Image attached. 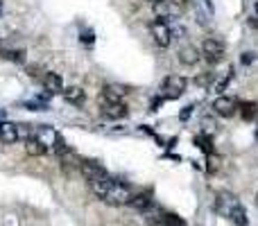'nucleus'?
Here are the masks:
<instances>
[{"instance_id": "nucleus-21", "label": "nucleus", "mask_w": 258, "mask_h": 226, "mask_svg": "<svg viewBox=\"0 0 258 226\" xmlns=\"http://www.w3.org/2000/svg\"><path fill=\"white\" fill-rule=\"evenodd\" d=\"M202 131H204V136H213L215 131H217V124H215V120L211 118V115H204V118H202Z\"/></svg>"}, {"instance_id": "nucleus-32", "label": "nucleus", "mask_w": 258, "mask_h": 226, "mask_svg": "<svg viewBox=\"0 0 258 226\" xmlns=\"http://www.w3.org/2000/svg\"><path fill=\"white\" fill-rule=\"evenodd\" d=\"M256 18H258V2H256Z\"/></svg>"}, {"instance_id": "nucleus-15", "label": "nucleus", "mask_w": 258, "mask_h": 226, "mask_svg": "<svg viewBox=\"0 0 258 226\" xmlns=\"http://www.w3.org/2000/svg\"><path fill=\"white\" fill-rule=\"evenodd\" d=\"M199 59H202V54H199V50L195 48V45H183V48L179 50V61H181L183 66H195Z\"/></svg>"}, {"instance_id": "nucleus-17", "label": "nucleus", "mask_w": 258, "mask_h": 226, "mask_svg": "<svg viewBox=\"0 0 258 226\" xmlns=\"http://www.w3.org/2000/svg\"><path fill=\"white\" fill-rule=\"evenodd\" d=\"M23 147H25V151L30 154V156H43V154L48 151V147L43 145V143H39L37 138H32V136H27Z\"/></svg>"}, {"instance_id": "nucleus-19", "label": "nucleus", "mask_w": 258, "mask_h": 226, "mask_svg": "<svg viewBox=\"0 0 258 226\" xmlns=\"http://www.w3.org/2000/svg\"><path fill=\"white\" fill-rule=\"evenodd\" d=\"M229 222H231L233 226H247L249 220H247V210H245V206H242V204L238 206L231 215H229Z\"/></svg>"}, {"instance_id": "nucleus-28", "label": "nucleus", "mask_w": 258, "mask_h": 226, "mask_svg": "<svg viewBox=\"0 0 258 226\" xmlns=\"http://www.w3.org/2000/svg\"><path fill=\"white\" fill-rule=\"evenodd\" d=\"M254 59H256V54H254V52H242V57H240V61H242L245 66H249Z\"/></svg>"}, {"instance_id": "nucleus-14", "label": "nucleus", "mask_w": 258, "mask_h": 226, "mask_svg": "<svg viewBox=\"0 0 258 226\" xmlns=\"http://www.w3.org/2000/svg\"><path fill=\"white\" fill-rule=\"evenodd\" d=\"M127 107L125 102H118V104H102V115L109 120H123L127 118Z\"/></svg>"}, {"instance_id": "nucleus-1", "label": "nucleus", "mask_w": 258, "mask_h": 226, "mask_svg": "<svg viewBox=\"0 0 258 226\" xmlns=\"http://www.w3.org/2000/svg\"><path fill=\"white\" fill-rule=\"evenodd\" d=\"M91 190L97 199L109 204V206H129V201H131V197H134V192H131V188H129L127 183L113 179L111 174L93 181Z\"/></svg>"}, {"instance_id": "nucleus-16", "label": "nucleus", "mask_w": 258, "mask_h": 226, "mask_svg": "<svg viewBox=\"0 0 258 226\" xmlns=\"http://www.w3.org/2000/svg\"><path fill=\"white\" fill-rule=\"evenodd\" d=\"M64 100L70 104H75V107H82L86 100V93L80 86H68V88H64Z\"/></svg>"}, {"instance_id": "nucleus-3", "label": "nucleus", "mask_w": 258, "mask_h": 226, "mask_svg": "<svg viewBox=\"0 0 258 226\" xmlns=\"http://www.w3.org/2000/svg\"><path fill=\"white\" fill-rule=\"evenodd\" d=\"M199 54L204 57L209 64H217V61L224 59V43H222L220 38H204L202 41V50H199Z\"/></svg>"}, {"instance_id": "nucleus-30", "label": "nucleus", "mask_w": 258, "mask_h": 226, "mask_svg": "<svg viewBox=\"0 0 258 226\" xmlns=\"http://www.w3.org/2000/svg\"><path fill=\"white\" fill-rule=\"evenodd\" d=\"M0 16H2V0H0Z\"/></svg>"}, {"instance_id": "nucleus-23", "label": "nucleus", "mask_w": 258, "mask_h": 226, "mask_svg": "<svg viewBox=\"0 0 258 226\" xmlns=\"http://www.w3.org/2000/svg\"><path fill=\"white\" fill-rule=\"evenodd\" d=\"M80 41L86 45H93V41H95V34H93V30H84V32L80 34Z\"/></svg>"}, {"instance_id": "nucleus-31", "label": "nucleus", "mask_w": 258, "mask_h": 226, "mask_svg": "<svg viewBox=\"0 0 258 226\" xmlns=\"http://www.w3.org/2000/svg\"><path fill=\"white\" fill-rule=\"evenodd\" d=\"M147 2H152V5H156V2H159V0H147Z\"/></svg>"}, {"instance_id": "nucleus-13", "label": "nucleus", "mask_w": 258, "mask_h": 226, "mask_svg": "<svg viewBox=\"0 0 258 226\" xmlns=\"http://www.w3.org/2000/svg\"><path fill=\"white\" fill-rule=\"evenodd\" d=\"M18 140V124L0 122V143L2 145H14Z\"/></svg>"}, {"instance_id": "nucleus-27", "label": "nucleus", "mask_w": 258, "mask_h": 226, "mask_svg": "<svg viewBox=\"0 0 258 226\" xmlns=\"http://www.w3.org/2000/svg\"><path fill=\"white\" fill-rule=\"evenodd\" d=\"M2 57H5V59H14V61H21V59H23L21 52H16V50H7Z\"/></svg>"}, {"instance_id": "nucleus-26", "label": "nucleus", "mask_w": 258, "mask_h": 226, "mask_svg": "<svg viewBox=\"0 0 258 226\" xmlns=\"http://www.w3.org/2000/svg\"><path fill=\"white\" fill-rule=\"evenodd\" d=\"M199 84V86H209L211 81H213V75H211V73H204V75L202 77H197V79H195Z\"/></svg>"}, {"instance_id": "nucleus-24", "label": "nucleus", "mask_w": 258, "mask_h": 226, "mask_svg": "<svg viewBox=\"0 0 258 226\" xmlns=\"http://www.w3.org/2000/svg\"><path fill=\"white\" fill-rule=\"evenodd\" d=\"M23 107L30 109V111H48V107L43 102H23Z\"/></svg>"}, {"instance_id": "nucleus-4", "label": "nucleus", "mask_w": 258, "mask_h": 226, "mask_svg": "<svg viewBox=\"0 0 258 226\" xmlns=\"http://www.w3.org/2000/svg\"><path fill=\"white\" fill-rule=\"evenodd\" d=\"M238 206H240V199H238L233 192H229V190H222V192H217V197H215V213L220 217H226V220H229V215H231Z\"/></svg>"}, {"instance_id": "nucleus-34", "label": "nucleus", "mask_w": 258, "mask_h": 226, "mask_svg": "<svg viewBox=\"0 0 258 226\" xmlns=\"http://www.w3.org/2000/svg\"><path fill=\"white\" fill-rule=\"evenodd\" d=\"M256 206H258V192H256Z\"/></svg>"}, {"instance_id": "nucleus-9", "label": "nucleus", "mask_w": 258, "mask_h": 226, "mask_svg": "<svg viewBox=\"0 0 258 226\" xmlns=\"http://www.w3.org/2000/svg\"><path fill=\"white\" fill-rule=\"evenodd\" d=\"M125 95H127L125 86L109 84V86H104V91H102V102L104 104H118V102H123L125 100Z\"/></svg>"}, {"instance_id": "nucleus-2", "label": "nucleus", "mask_w": 258, "mask_h": 226, "mask_svg": "<svg viewBox=\"0 0 258 226\" xmlns=\"http://www.w3.org/2000/svg\"><path fill=\"white\" fill-rule=\"evenodd\" d=\"M188 81L181 75H168L161 84V97L163 100H179V97L186 93Z\"/></svg>"}, {"instance_id": "nucleus-18", "label": "nucleus", "mask_w": 258, "mask_h": 226, "mask_svg": "<svg viewBox=\"0 0 258 226\" xmlns=\"http://www.w3.org/2000/svg\"><path fill=\"white\" fill-rule=\"evenodd\" d=\"M238 113H240V118L245 120V122H249V120H254L258 115V104L256 102H240L238 104Z\"/></svg>"}, {"instance_id": "nucleus-25", "label": "nucleus", "mask_w": 258, "mask_h": 226, "mask_svg": "<svg viewBox=\"0 0 258 226\" xmlns=\"http://www.w3.org/2000/svg\"><path fill=\"white\" fill-rule=\"evenodd\" d=\"M229 81H231V75H226V77H222V79L217 81V86H215V91H217V93H224V88L229 86Z\"/></svg>"}, {"instance_id": "nucleus-10", "label": "nucleus", "mask_w": 258, "mask_h": 226, "mask_svg": "<svg viewBox=\"0 0 258 226\" xmlns=\"http://www.w3.org/2000/svg\"><path fill=\"white\" fill-rule=\"evenodd\" d=\"M43 86H45V91L50 93V95H57V93H64V79L59 77V73H45L43 75Z\"/></svg>"}, {"instance_id": "nucleus-12", "label": "nucleus", "mask_w": 258, "mask_h": 226, "mask_svg": "<svg viewBox=\"0 0 258 226\" xmlns=\"http://www.w3.org/2000/svg\"><path fill=\"white\" fill-rule=\"evenodd\" d=\"M129 206L136 210H140V213H147V210L154 206V199H152V192L150 190H145V192H138L131 197V201H129Z\"/></svg>"}, {"instance_id": "nucleus-5", "label": "nucleus", "mask_w": 258, "mask_h": 226, "mask_svg": "<svg viewBox=\"0 0 258 226\" xmlns=\"http://www.w3.org/2000/svg\"><path fill=\"white\" fill-rule=\"evenodd\" d=\"M80 172H82V177H84L88 183H93V181H97V179H102V177H107V174H109L107 170H104L102 163L95 161V158H82Z\"/></svg>"}, {"instance_id": "nucleus-8", "label": "nucleus", "mask_w": 258, "mask_h": 226, "mask_svg": "<svg viewBox=\"0 0 258 226\" xmlns=\"http://www.w3.org/2000/svg\"><path fill=\"white\" fill-rule=\"evenodd\" d=\"M211 109H213L217 115H222V118H233V115L238 113V102L233 100V97L220 95V97H215V100H213Z\"/></svg>"}, {"instance_id": "nucleus-7", "label": "nucleus", "mask_w": 258, "mask_h": 226, "mask_svg": "<svg viewBox=\"0 0 258 226\" xmlns=\"http://www.w3.org/2000/svg\"><path fill=\"white\" fill-rule=\"evenodd\" d=\"M154 7V14L159 16V21H170V18L181 16V5H177L174 0H159Z\"/></svg>"}, {"instance_id": "nucleus-20", "label": "nucleus", "mask_w": 258, "mask_h": 226, "mask_svg": "<svg viewBox=\"0 0 258 226\" xmlns=\"http://www.w3.org/2000/svg\"><path fill=\"white\" fill-rule=\"evenodd\" d=\"M195 145L204 151V154H209V156L213 154V138H211V136H204V134L195 136Z\"/></svg>"}, {"instance_id": "nucleus-33", "label": "nucleus", "mask_w": 258, "mask_h": 226, "mask_svg": "<svg viewBox=\"0 0 258 226\" xmlns=\"http://www.w3.org/2000/svg\"><path fill=\"white\" fill-rule=\"evenodd\" d=\"M256 143H258V127H256Z\"/></svg>"}, {"instance_id": "nucleus-29", "label": "nucleus", "mask_w": 258, "mask_h": 226, "mask_svg": "<svg viewBox=\"0 0 258 226\" xmlns=\"http://www.w3.org/2000/svg\"><path fill=\"white\" fill-rule=\"evenodd\" d=\"M161 102H163V97H156V100H152V102H150V111H159Z\"/></svg>"}, {"instance_id": "nucleus-6", "label": "nucleus", "mask_w": 258, "mask_h": 226, "mask_svg": "<svg viewBox=\"0 0 258 226\" xmlns=\"http://www.w3.org/2000/svg\"><path fill=\"white\" fill-rule=\"evenodd\" d=\"M150 32H152V38L159 48H168L172 43V30L166 21H154L150 25Z\"/></svg>"}, {"instance_id": "nucleus-22", "label": "nucleus", "mask_w": 258, "mask_h": 226, "mask_svg": "<svg viewBox=\"0 0 258 226\" xmlns=\"http://www.w3.org/2000/svg\"><path fill=\"white\" fill-rule=\"evenodd\" d=\"M193 111H195V104H186V107L179 111V120H181V122H188V118L193 115Z\"/></svg>"}, {"instance_id": "nucleus-11", "label": "nucleus", "mask_w": 258, "mask_h": 226, "mask_svg": "<svg viewBox=\"0 0 258 226\" xmlns=\"http://www.w3.org/2000/svg\"><path fill=\"white\" fill-rule=\"evenodd\" d=\"M59 163H61V170L70 172V170H80L82 158L77 156V154H75L73 150H70V147H66V150L59 154Z\"/></svg>"}]
</instances>
